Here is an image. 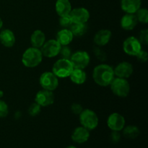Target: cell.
I'll return each instance as SVG.
<instances>
[{"mask_svg": "<svg viewBox=\"0 0 148 148\" xmlns=\"http://www.w3.org/2000/svg\"><path fill=\"white\" fill-rule=\"evenodd\" d=\"M114 68L107 64H101L95 66L92 72V78L101 87H108L115 78Z\"/></svg>", "mask_w": 148, "mask_h": 148, "instance_id": "1", "label": "cell"}, {"mask_svg": "<svg viewBox=\"0 0 148 148\" xmlns=\"http://www.w3.org/2000/svg\"><path fill=\"white\" fill-rule=\"evenodd\" d=\"M43 57L40 49L32 46L23 52L21 61L25 67L35 68L41 63Z\"/></svg>", "mask_w": 148, "mask_h": 148, "instance_id": "2", "label": "cell"}, {"mask_svg": "<svg viewBox=\"0 0 148 148\" xmlns=\"http://www.w3.org/2000/svg\"><path fill=\"white\" fill-rule=\"evenodd\" d=\"M74 69L75 68L69 59L61 58L53 64L52 72L58 78H66L69 77Z\"/></svg>", "mask_w": 148, "mask_h": 148, "instance_id": "3", "label": "cell"}, {"mask_svg": "<svg viewBox=\"0 0 148 148\" xmlns=\"http://www.w3.org/2000/svg\"><path fill=\"white\" fill-rule=\"evenodd\" d=\"M79 122L81 126L89 131L93 130L98 127L99 119L96 113L90 109H83L79 114Z\"/></svg>", "mask_w": 148, "mask_h": 148, "instance_id": "4", "label": "cell"}, {"mask_svg": "<svg viewBox=\"0 0 148 148\" xmlns=\"http://www.w3.org/2000/svg\"><path fill=\"white\" fill-rule=\"evenodd\" d=\"M113 93L119 98H126L129 95L131 90L130 82L127 79L115 77L109 85Z\"/></svg>", "mask_w": 148, "mask_h": 148, "instance_id": "5", "label": "cell"}, {"mask_svg": "<svg viewBox=\"0 0 148 148\" xmlns=\"http://www.w3.org/2000/svg\"><path fill=\"white\" fill-rule=\"evenodd\" d=\"M69 60L75 69H85L89 65L90 57L89 53L85 51H77L72 53Z\"/></svg>", "mask_w": 148, "mask_h": 148, "instance_id": "6", "label": "cell"}, {"mask_svg": "<svg viewBox=\"0 0 148 148\" xmlns=\"http://www.w3.org/2000/svg\"><path fill=\"white\" fill-rule=\"evenodd\" d=\"M39 83L43 89L53 91L59 86V79L52 72H45L40 76Z\"/></svg>", "mask_w": 148, "mask_h": 148, "instance_id": "7", "label": "cell"}, {"mask_svg": "<svg viewBox=\"0 0 148 148\" xmlns=\"http://www.w3.org/2000/svg\"><path fill=\"white\" fill-rule=\"evenodd\" d=\"M142 43L139 39L134 36H130L123 43V50L124 53L132 56H136L142 50Z\"/></svg>", "mask_w": 148, "mask_h": 148, "instance_id": "8", "label": "cell"}, {"mask_svg": "<svg viewBox=\"0 0 148 148\" xmlns=\"http://www.w3.org/2000/svg\"><path fill=\"white\" fill-rule=\"evenodd\" d=\"M62 46L56 39H51L44 43L40 48L43 56L46 58H53L59 54Z\"/></svg>", "mask_w": 148, "mask_h": 148, "instance_id": "9", "label": "cell"}, {"mask_svg": "<svg viewBox=\"0 0 148 148\" xmlns=\"http://www.w3.org/2000/svg\"><path fill=\"white\" fill-rule=\"evenodd\" d=\"M55 95L53 91L42 89L36 93L35 102L41 107H47L54 103Z\"/></svg>", "mask_w": 148, "mask_h": 148, "instance_id": "10", "label": "cell"}, {"mask_svg": "<svg viewBox=\"0 0 148 148\" xmlns=\"http://www.w3.org/2000/svg\"><path fill=\"white\" fill-rule=\"evenodd\" d=\"M125 118L119 113H112L107 119V125L112 131H121L125 127Z\"/></svg>", "mask_w": 148, "mask_h": 148, "instance_id": "11", "label": "cell"}, {"mask_svg": "<svg viewBox=\"0 0 148 148\" xmlns=\"http://www.w3.org/2000/svg\"><path fill=\"white\" fill-rule=\"evenodd\" d=\"M72 23L86 24L90 17L89 11L85 7H76L72 9L69 13Z\"/></svg>", "mask_w": 148, "mask_h": 148, "instance_id": "12", "label": "cell"}, {"mask_svg": "<svg viewBox=\"0 0 148 148\" xmlns=\"http://www.w3.org/2000/svg\"><path fill=\"white\" fill-rule=\"evenodd\" d=\"M116 77L127 79L132 76L134 72L133 66L128 62H122L114 69Z\"/></svg>", "mask_w": 148, "mask_h": 148, "instance_id": "13", "label": "cell"}, {"mask_svg": "<svg viewBox=\"0 0 148 148\" xmlns=\"http://www.w3.org/2000/svg\"><path fill=\"white\" fill-rule=\"evenodd\" d=\"M112 37V33L108 29H102L97 32L93 38L94 43L98 47H102L109 43Z\"/></svg>", "mask_w": 148, "mask_h": 148, "instance_id": "14", "label": "cell"}, {"mask_svg": "<svg viewBox=\"0 0 148 148\" xmlns=\"http://www.w3.org/2000/svg\"><path fill=\"white\" fill-rule=\"evenodd\" d=\"M90 131L83 127H78L73 131L72 134V140L75 143L82 144L88 141L90 138Z\"/></svg>", "mask_w": 148, "mask_h": 148, "instance_id": "15", "label": "cell"}, {"mask_svg": "<svg viewBox=\"0 0 148 148\" xmlns=\"http://www.w3.org/2000/svg\"><path fill=\"white\" fill-rule=\"evenodd\" d=\"M142 0H121V10L127 14H135L141 7Z\"/></svg>", "mask_w": 148, "mask_h": 148, "instance_id": "16", "label": "cell"}, {"mask_svg": "<svg viewBox=\"0 0 148 148\" xmlns=\"http://www.w3.org/2000/svg\"><path fill=\"white\" fill-rule=\"evenodd\" d=\"M138 20L135 14L126 13L121 19V27L125 30H132L138 24Z\"/></svg>", "mask_w": 148, "mask_h": 148, "instance_id": "17", "label": "cell"}, {"mask_svg": "<svg viewBox=\"0 0 148 148\" xmlns=\"http://www.w3.org/2000/svg\"><path fill=\"white\" fill-rule=\"evenodd\" d=\"M16 41L14 33L10 29H4L0 33V42L4 46L11 48L14 45Z\"/></svg>", "mask_w": 148, "mask_h": 148, "instance_id": "18", "label": "cell"}, {"mask_svg": "<svg viewBox=\"0 0 148 148\" xmlns=\"http://www.w3.org/2000/svg\"><path fill=\"white\" fill-rule=\"evenodd\" d=\"M74 36L69 28H63L56 34V40L61 46H68L73 40Z\"/></svg>", "mask_w": 148, "mask_h": 148, "instance_id": "19", "label": "cell"}, {"mask_svg": "<svg viewBox=\"0 0 148 148\" xmlns=\"http://www.w3.org/2000/svg\"><path fill=\"white\" fill-rule=\"evenodd\" d=\"M55 9L58 15L62 17L69 14L72 7L69 0H56Z\"/></svg>", "mask_w": 148, "mask_h": 148, "instance_id": "20", "label": "cell"}, {"mask_svg": "<svg viewBox=\"0 0 148 148\" xmlns=\"http://www.w3.org/2000/svg\"><path fill=\"white\" fill-rule=\"evenodd\" d=\"M46 42V35L42 30H36L30 36V43L32 46L40 49Z\"/></svg>", "mask_w": 148, "mask_h": 148, "instance_id": "21", "label": "cell"}, {"mask_svg": "<svg viewBox=\"0 0 148 148\" xmlns=\"http://www.w3.org/2000/svg\"><path fill=\"white\" fill-rule=\"evenodd\" d=\"M70 80L76 85H82L87 79V74L82 69H74L69 77Z\"/></svg>", "mask_w": 148, "mask_h": 148, "instance_id": "22", "label": "cell"}, {"mask_svg": "<svg viewBox=\"0 0 148 148\" xmlns=\"http://www.w3.org/2000/svg\"><path fill=\"white\" fill-rule=\"evenodd\" d=\"M69 29L74 36H82L86 33L87 26L86 24L72 23L69 27Z\"/></svg>", "mask_w": 148, "mask_h": 148, "instance_id": "23", "label": "cell"}, {"mask_svg": "<svg viewBox=\"0 0 148 148\" xmlns=\"http://www.w3.org/2000/svg\"><path fill=\"white\" fill-rule=\"evenodd\" d=\"M123 134L124 137L128 139H135L140 134V130L134 125H129L123 129Z\"/></svg>", "mask_w": 148, "mask_h": 148, "instance_id": "24", "label": "cell"}, {"mask_svg": "<svg viewBox=\"0 0 148 148\" xmlns=\"http://www.w3.org/2000/svg\"><path fill=\"white\" fill-rule=\"evenodd\" d=\"M135 15L140 23L143 24H147L148 23V11L146 8L140 7L135 13Z\"/></svg>", "mask_w": 148, "mask_h": 148, "instance_id": "25", "label": "cell"}, {"mask_svg": "<svg viewBox=\"0 0 148 148\" xmlns=\"http://www.w3.org/2000/svg\"><path fill=\"white\" fill-rule=\"evenodd\" d=\"M59 23L60 26H62L64 28H69V26L72 25V19H71L69 14H68V15L59 17Z\"/></svg>", "mask_w": 148, "mask_h": 148, "instance_id": "26", "label": "cell"}, {"mask_svg": "<svg viewBox=\"0 0 148 148\" xmlns=\"http://www.w3.org/2000/svg\"><path fill=\"white\" fill-rule=\"evenodd\" d=\"M41 110V106L36 102L32 103L28 108V114L31 116H36L38 115Z\"/></svg>", "mask_w": 148, "mask_h": 148, "instance_id": "27", "label": "cell"}, {"mask_svg": "<svg viewBox=\"0 0 148 148\" xmlns=\"http://www.w3.org/2000/svg\"><path fill=\"white\" fill-rule=\"evenodd\" d=\"M59 55H60L63 59H69L72 55V51L68 46H62Z\"/></svg>", "mask_w": 148, "mask_h": 148, "instance_id": "28", "label": "cell"}, {"mask_svg": "<svg viewBox=\"0 0 148 148\" xmlns=\"http://www.w3.org/2000/svg\"><path fill=\"white\" fill-rule=\"evenodd\" d=\"M9 114V107L7 103L0 100V118L6 117Z\"/></svg>", "mask_w": 148, "mask_h": 148, "instance_id": "29", "label": "cell"}, {"mask_svg": "<svg viewBox=\"0 0 148 148\" xmlns=\"http://www.w3.org/2000/svg\"><path fill=\"white\" fill-rule=\"evenodd\" d=\"M139 40L142 45H147L148 43V30L145 29L140 31V35H139Z\"/></svg>", "mask_w": 148, "mask_h": 148, "instance_id": "30", "label": "cell"}, {"mask_svg": "<svg viewBox=\"0 0 148 148\" xmlns=\"http://www.w3.org/2000/svg\"><path fill=\"white\" fill-rule=\"evenodd\" d=\"M136 57H137V60H138L139 62H142V63H145V62H146L147 61L148 53L146 51L143 50V49H142V50L137 53Z\"/></svg>", "mask_w": 148, "mask_h": 148, "instance_id": "31", "label": "cell"}, {"mask_svg": "<svg viewBox=\"0 0 148 148\" xmlns=\"http://www.w3.org/2000/svg\"><path fill=\"white\" fill-rule=\"evenodd\" d=\"M71 111L76 115H79L80 113L83 111V108L79 103H73L71 106Z\"/></svg>", "mask_w": 148, "mask_h": 148, "instance_id": "32", "label": "cell"}, {"mask_svg": "<svg viewBox=\"0 0 148 148\" xmlns=\"http://www.w3.org/2000/svg\"><path fill=\"white\" fill-rule=\"evenodd\" d=\"M94 53L95 56L98 57V59L101 61H106V55L103 51H101L99 48H95L94 49Z\"/></svg>", "mask_w": 148, "mask_h": 148, "instance_id": "33", "label": "cell"}, {"mask_svg": "<svg viewBox=\"0 0 148 148\" xmlns=\"http://www.w3.org/2000/svg\"><path fill=\"white\" fill-rule=\"evenodd\" d=\"M120 138H121V136H120V134L119 133V132H112V133L111 134V140L113 143H118L120 140Z\"/></svg>", "mask_w": 148, "mask_h": 148, "instance_id": "34", "label": "cell"}, {"mask_svg": "<svg viewBox=\"0 0 148 148\" xmlns=\"http://www.w3.org/2000/svg\"><path fill=\"white\" fill-rule=\"evenodd\" d=\"M3 25H4V23H3V20H1V17H0V30H1V29L2 28Z\"/></svg>", "mask_w": 148, "mask_h": 148, "instance_id": "35", "label": "cell"}, {"mask_svg": "<svg viewBox=\"0 0 148 148\" xmlns=\"http://www.w3.org/2000/svg\"><path fill=\"white\" fill-rule=\"evenodd\" d=\"M4 95V92H3L2 90H0V98Z\"/></svg>", "mask_w": 148, "mask_h": 148, "instance_id": "36", "label": "cell"}, {"mask_svg": "<svg viewBox=\"0 0 148 148\" xmlns=\"http://www.w3.org/2000/svg\"><path fill=\"white\" fill-rule=\"evenodd\" d=\"M66 148H77V147H75V146H72V145H70V146H69V147H67Z\"/></svg>", "mask_w": 148, "mask_h": 148, "instance_id": "37", "label": "cell"}]
</instances>
